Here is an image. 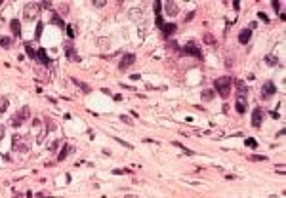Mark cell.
I'll use <instances>...</instances> for the list:
<instances>
[{
  "label": "cell",
  "mask_w": 286,
  "mask_h": 198,
  "mask_svg": "<svg viewBox=\"0 0 286 198\" xmlns=\"http://www.w3.org/2000/svg\"><path fill=\"white\" fill-rule=\"evenodd\" d=\"M231 84H233V78L231 76H221V78H216L214 80V88L220 95L225 99L229 97V92H231Z\"/></svg>",
  "instance_id": "obj_1"
},
{
  "label": "cell",
  "mask_w": 286,
  "mask_h": 198,
  "mask_svg": "<svg viewBox=\"0 0 286 198\" xmlns=\"http://www.w3.org/2000/svg\"><path fill=\"white\" fill-rule=\"evenodd\" d=\"M38 12H40V6H38V4H34V2H31V4H27V6L23 8V19H25V21L36 19V17H38Z\"/></svg>",
  "instance_id": "obj_2"
},
{
  "label": "cell",
  "mask_w": 286,
  "mask_h": 198,
  "mask_svg": "<svg viewBox=\"0 0 286 198\" xmlns=\"http://www.w3.org/2000/svg\"><path fill=\"white\" fill-rule=\"evenodd\" d=\"M29 118V107H23L19 112H15L13 116H12V120H10V124H12L13 128H17V126H21V124L25 122Z\"/></svg>",
  "instance_id": "obj_3"
},
{
  "label": "cell",
  "mask_w": 286,
  "mask_h": 198,
  "mask_svg": "<svg viewBox=\"0 0 286 198\" xmlns=\"http://www.w3.org/2000/svg\"><path fill=\"white\" fill-rule=\"evenodd\" d=\"M275 92H277L275 82H273V80H267V82L263 84V88H261V97H263V99H269V97L275 95Z\"/></svg>",
  "instance_id": "obj_4"
},
{
  "label": "cell",
  "mask_w": 286,
  "mask_h": 198,
  "mask_svg": "<svg viewBox=\"0 0 286 198\" xmlns=\"http://www.w3.org/2000/svg\"><path fill=\"white\" fill-rule=\"evenodd\" d=\"M261 122H263V111L261 109H254V112H252V126L254 128H259L261 126Z\"/></svg>",
  "instance_id": "obj_5"
},
{
  "label": "cell",
  "mask_w": 286,
  "mask_h": 198,
  "mask_svg": "<svg viewBox=\"0 0 286 198\" xmlns=\"http://www.w3.org/2000/svg\"><path fill=\"white\" fill-rule=\"evenodd\" d=\"M181 51H183V54H187V55H195V57H199V59H202V51L196 48L195 44H187Z\"/></svg>",
  "instance_id": "obj_6"
},
{
  "label": "cell",
  "mask_w": 286,
  "mask_h": 198,
  "mask_svg": "<svg viewBox=\"0 0 286 198\" xmlns=\"http://www.w3.org/2000/svg\"><path fill=\"white\" fill-rule=\"evenodd\" d=\"M134 61H136V55H134V54H126V55L122 57V61L118 63V67H120V69L124 71V69H128V67H132V65H134Z\"/></svg>",
  "instance_id": "obj_7"
},
{
  "label": "cell",
  "mask_w": 286,
  "mask_h": 198,
  "mask_svg": "<svg viewBox=\"0 0 286 198\" xmlns=\"http://www.w3.org/2000/svg\"><path fill=\"white\" fill-rule=\"evenodd\" d=\"M65 54H67V57H69L71 61H80V57L75 54V46H72V42H65Z\"/></svg>",
  "instance_id": "obj_8"
},
{
  "label": "cell",
  "mask_w": 286,
  "mask_h": 198,
  "mask_svg": "<svg viewBox=\"0 0 286 198\" xmlns=\"http://www.w3.org/2000/svg\"><path fill=\"white\" fill-rule=\"evenodd\" d=\"M36 61H38L40 65H50V57H48L44 48H40L38 51H36Z\"/></svg>",
  "instance_id": "obj_9"
},
{
  "label": "cell",
  "mask_w": 286,
  "mask_h": 198,
  "mask_svg": "<svg viewBox=\"0 0 286 198\" xmlns=\"http://www.w3.org/2000/svg\"><path fill=\"white\" fill-rule=\"evenodd\" d=\"M235 86H237V97H246L248 93V88L242 80H235Z\"/></svg>",
  "instance_id": "obj_10"
},
{
  "label": "cell",
  "mask_w": 286,
  "mask_h": 198,
  "mask_svg": "<svg viewBox=\"0 0 286 198\" xmlns=\"http://www.w3.org/2000/svg\"><path fill=\"white\" fill-rule=\"evenodd\" d=\"M250 38H252V29L240 31V34H238V42H240V44H248V42H250Z\"/></svg>",
  "instance_id": "obj_11"
},
{
  "label": "cell",
  "mask_w": 286,
  "mask_h": 198,
  "mask_svg": "<svg viewBox=\"0 0 286 198\" xmlns=\"http://www.w3.org/2000/svg\"><path fill=\"white\" fill-rule=\"evenodd\" d=\"M10 27H12V33L15 34V38L21 36V21H19V19H12V21H10Z\"/></svg>",
  "instance_id": "obj_12"
},
{
  "label": "cell",
  "mask_w": 286,
  "mask_h": 198,
  "mask_svg": "<svg viewBox=\"0 0 286 198\" xmlns=\"http://www.w3.org/2000/svg\"><path fill=\"white\" fill-rule=\"evenodd\" d=\"M248 111V103H246V97H237V112L244 114Z\"/></svg>",
  "instance_id": "obj_13"
},
{
  "label": "cell",
  "mask_w": 286,
  "mask_h": 198,
  "mask_svg": "<svg viewBox=\"0 0 286 198\" xmlns=\"http://www.w3.org/2000/svg\"><path fill=\"white\" fill-rule=\"evenodd\" d=\"M164 10H166V13H168V15H178V6H175L174 2H170V0L164 4Z\"/></svg>",
  "instance_id": "obj_14"
},
{
  "label": "cell",
  "mask_w": 286,
  "mask_h": 198,
  "mask_svg": "<svg viewBox=\"0 0 286 198\" xmlns=\"http://www.w3.org/2000/svg\"><path fill=\"white\" fill-rule=\"evenodd\" d=\"M160 29H162V33H164L166 36H170V34H174V33H175V29H178V27H175L174 23H166V25H162Z\"/></svg>",
  "instance_id": "obj_15"
},
{
  "label": "cell",
  "mask_w": 286,
  "mask_h": 198,
  "mask_svg": "<svg viewBox=\"0 0 286 198\" xmlns=\"http://www.w3.org/2000/svg\"><path fill=\"white\" fill-rule=\"evenodd\" d=\"M71 150H72V147H71V145H65V147L59 150V154H57V160H65L67 156H69V153H71Z\"/></svg>",
  "instance_id": "obj_16"
},
{
  "label": "cell",
  "mask_w": 286,
  "mask_h": 198,
  "mask_svg": "<svg viewBox=\"0 0 286 198\" xmlns=\"http://www.w3.org/2000/svg\"><path fill=\"white\" fill-rule=\"evenodd\" d=\"M23 46H25V51H27V55L31 57V59L36 57V51H34V48H33V44H31V42H25Z\"/></svg>",
  "instance_id": "obj_17"
},
{
  "label": "cell",
  "mask_w": 286,
  "mask_h": 198,
  "mask_svg": "<svg viewBox=\"0 0 286 198\" xmlns=\"http://www.w3.org/2000/svg\"><path fill=\"white\" fill-rule=\"evenodd\" d=\"M172 145H174V147H178V149H181V150H183V154H187V156L195 154V153H193V150H191V149H187V147H183V145H181V143H178V141H174Z\"/></svg>",
  "instance_id": "obj_18"
},
{
  "label": "cell",
  "mask_w": 286,
  "mask_h": 198,
  "mask_svg": "<svg viewBox=\"0 0 286 198\" xmlns=\"http://www.w3.org/2000/svg\"><path fill=\"white\" fill-rule=\"evenodd\" d=\"M72 82H75V84H76V86H78V88H80V90H82V92H84V93H90V86H86V84H84V82H80V80H76V78H72Z\"/></svg>",
  "instance_id": "obj_19"
},
{
  "label": "cell",
  "mask_w": 286,
  "mask_h": 198,
  "mask_svg": "<svg viewBox=\"0 0 286 198\" xmlns=\"http://www.w3.org/2000/svg\"><path fill=\"white\" fill-rule=\"evenodd\" d=\"M265 63H267V65H271V67H275V65L279 63V61H277V57H275L273 54H269V55H265Z\"/></svg>",
  "instance_id": "obj_20"
},
{
  "label": "cell",
  "mask_w": 286,
  "mask_h": 198,
  "mask_svg": "<svg viewBox=\"0 0 286 198\" xmlns=\"http://www.w3.org/2000/svg\"><path fill=\"white\" fill-rule=\"evenodd\" d=\"M0 46H2V48H10V46H12V38H8V36H0Z\"/></svg>",
  "instance_id": "obj_21"
},
{
  "label": "cell",
  "mask_w": 286,
  "mask_h": 198,
  "mask_svg": "<svg viewBox=\"0 0 286 198\" xmlns=\"http://www.w3.org/2000/svg\"><path fill=\"white\" fill-rule=\"evenodd\" d=\"M52 23L57 25V27H65V21L59 17V15H54V17H52Z\"/></svg>",
  "instance_id": "obj_22"
},
{
  "label": "cell",
  "mask_w": 286,
  "mask_h": 198,
  "mask_svg": "<svg viewBox=\"0 0 286 198\" xmlns=\"http://www.w3.org/2000/svg\"><path fill=\"white\" fill-rule=\"evenodd\" d=\"M244 145L250 147V149H256L258 147V141H256V139H252V137H248V139H244Z\"/></svg>",
  "instance_id": "obj_23"
},
{
  "label": "cell",
  "mask_w": 286,
  "mask_h": 198,
  "mask_svg": "<svg viewBox=\"0 0 286 198\" xmlns=\"http://www.w3.org/2000/svg\"><path fill=\"white\" fill-rule=\"evenodd\" d=\"M42 29H44V25L38 21V25H36V33H34V38L36 40H40V36H42Z\"/></svg>",
  "instance_id": "obj_24"
},
{
  "label": "cell",
  "mask_w": 286,
  "mask_h": 198,
  "mask_svg": "<svg viewBox=\"0 0 286 198\" xmlns=\"http://www.w3.org/2000/svg\"><path fill=\"white\" fill-rule=\"evenodd\" d=\"M248 158H250L252 162H263V160H265V156H263V154H250Z\"/></svg>",
  "instance_id": "obj_25"
},
{
  "label": "cell",
  "mask_w": 286,
  "mask_h": 198,
  "mask_svg": "<svg viewBox=\"0 0 286 198\" xmlns=\"http://www.w3.org/2000/svg\"><path fill=\"white\" fill-rule=\"evenodd\" d=\"M212 97H214V92H212V90H204V92H202V99H204V101H210Z\"/></svg>",
  "instance_id": "obj_26"
},
{
  "label": "cell",
  "mask_w": 286,
  "mask_h": 198,
  "mask_svg": "<svg viewBox=\"0 0 286 198\" xmlns=\"http://www.w3.org/2000/svg\"><path fill=\"white\" fill-rule=\"evenodd\" d=\"M8 109V97H0V112H4Z\"/></svg>",
  "instance_id": "obj_27"
},
{
  "label": "cell",
  "mask_w": 286,
  "mask_h": 198,
  "mask_svg": "<svg viewBox=\"0 0 286 198\" xmlns=\"http://www.w3.org/2000/svg\"><path fill=\"white\" fill-rule=\"evenodd\" d=\"M59 145H61V139H55V141H52V143H50V147H48V149L52 150V153H54V150H55L57 147H59Z\"/></svg>",
  "instance_id": "obj_28"
},
{
  "label": "cell",
  "mask_w": 286,
  "mask_h": 198,
  "mask_svg": "<svg viewBox=\"0 0 286 198\" xmlns=\"http://www.w3.org/2000/svg\"><path fill=\"white\" fill-rule=\"evenodd\" d=\"M67 34H69V38H75V27H72V25H69V27H67Z\"/></svg>",
  "instance_id": "obj_29"
},
{
  "label": "cell",
  "mask_w": 286,
  "mask_h": 198,
  "mask_svg": "<svg viewBox=\"0 0 286 198\" xmlns=\"http://www.w3.org/2000/svg\"><path fill=\"white\" fill-rule=\"evenodd\" d=\"M204 40L208 44H216V38H212V34H204Z\"/></svg>",
  "instance_id": "obj_30"
},
{
  "label": "cell",
  "mask_w": 286,
  "mask_h": 198,
  "mask_svg": "<svg viewBox=\"0 0 286 198\" xmlns=\"http://www.w3.org/2000/svg\"><path fill=\"white\" fill-rule=\"evenodd\" d=\"M114 139H116V141H118V143H120V145H122V147H128V149H132V145H130V143H126V141H122V139H120V137H114Z\"/></svg>",
  "instance_id": "obj_31"
},
{
  "label": "cell",
  "mask_w": 286,
  "mask_h": 198,
  "mask_svg": "<svg viewBox=\"0 0 286 198\" xmlns=\"http://www.w3.org/2000/svg\"><path fill=\"white\" fill-rule=\"evenodd\" d=\"M258 15H259V19H261V21H265V23H269V17H267V15H265L263 12H259Z\"/></svg>",
  "instance_id": "obj_32"
},
{
  "label": "cell",
  "mask_w": 286,
  "mask_h": 198,
  "mask_svg": "<svg viewBox=\"0 0 286 198\" xmlns=\"http://www.w3.org/2000/svg\"><path fill=\"white\" fill-rule=\"evenodd\" d=\"M113 173H116V175L118 173H132V170H114Z\"/></svg>",
  "instance_id": "obj_33"
},
{
  "label": "cell",
  "mask_w": 286,
  "mask_h": 198,
  "mask_svg": "<svg viewBox=\"0 0 286 198\" xmlns=\"http://www.w3.org/2000/svg\"><path fill=\"white\" fill-rule=\"evenodd\" d=\"M120 120L124 124H132V118H130V116H120Z\"/></svg>",
  "instance_id": "obj_34"
},
{
  "label": "cell",
  "mask_w": 286,
  "mask_h": 198,
  "mask_svg": "<svg viewBox=\"0 0 286 198\" xmlns=\"http://www.w3.org/2000/svg\"><path fill=\"white\" fill-rule=\"evenodd\" d=\"M48 130L52 132V130H55V122L54 120H48Z\"/></svg>",
  "instance_id": "obj_35"
},
{
  "label": "cell",
  "mask_w": 286,
  "mask_h": 198,
  "mask_svg": "<svg viewBox=\"0 0 286 198\" xmlns=\"http://www.w3.org/2000/svg\"><path fill=\"white\" fill-rule=\"evenodd\" d=\"M4 132H6V128H4V126H2V124H0V139H2V137H4Z\"/></svg>",
  "instance_id": "obj_36"
},
{
  "label": "cell",
  "mask_w": 286,
  "mask_h": 198,
  "mask_svg": "<svg viewBox=\"0 0 286 198\" xmlns=\"http://www.w3.org/2000/svg\"><path fill=\"white\" fill-rule=\"evenodd\" d=\"M40 8H52V4L50 2H42V4H40Z\"/></svg>",
  "instance_id": "obj_37"
}]
</instances>
